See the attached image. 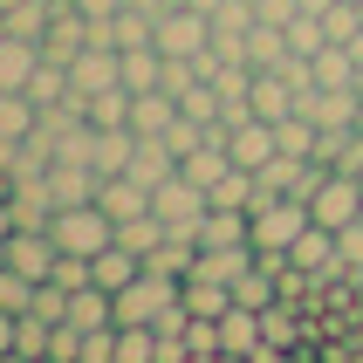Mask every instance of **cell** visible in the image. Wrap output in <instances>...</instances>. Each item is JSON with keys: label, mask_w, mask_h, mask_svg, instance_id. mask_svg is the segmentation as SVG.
Segmentation results:
<instances>
[{"label": "cell", "mask_w": 363, "mask_h": 363, "mask_svg": "<svg viewBox=\"0 0 363 363\" xmlns=\"http://www.w3.org/2000/svg\"><path fill=\"white\" fill-rule=\"evenodd\" d=\"M247 110L261 123H281L295 117V82L281 76V69H254V89H247Z\"/></svg>", "instance_id": "obj_9"}, {"label": "cell", "mask_w": 363, "mask_h": 363, "mask_svg": "<svg viewBox=\"0 0 363 363\" xmlns=\"http://www.w3.org/2000/svg\"><path fill=\"white\" fill-rule=\"evenodd\" d=\"M220 350L226 357H254V350H261V308H226L220 315Z\"/></svg>", "instance_id": "obj_17"}, {"label": "cell", "mask_w": 363, "mask_h": 363, "mask_svg": "<svg viewBox=\"0 0 363 363\" xmlns=\"http://www.w3.org/2000/svg\"><path fill=\"white\" fill-rule=\"evenodd\" d=\"M350 7H363V0H350Z\"/></svg>", "instance_id": "obj_39"}, {"label": "cell", "mask_w": 363, "mask_h": 363, "mask_svg": "<svg viewBox=\"0 0 363 363\" xmlns=\"http://www.w3.org/2000/svg\"><path fill=\"white\" fill-rule=\"evenodd\" d=\"M323 14H295V21H288V48H295V55H308V62H315V55H323Z\"/></svg>", "instance_id": "obj_25"}, {"label": "cell", "mask_w": 363, "mask_h": 363, "mask_svg": "<svg viewBox=\"0 0 363 363\" xmlns=\"http://www.w3.org/2000/svg\"><path fill=\"white\" fill-rule=\"evenodd\" d=\"M48 199H55V206H89V199H96V172L55 158V164H48Z\"/></svg>", "instance_id": "obj_15"}, {"label": "cell", "mask_w": 363, "mask_h": 363, "mask_svg": "<svg viewBox=\"0 0 363 363\" xmlns=\"http://www.w3.org/2000/svg\"><path fill=\"white\" fill-rule=\"evenodd\" d=\"M69 323H76L82 336H89V329H103V323H110V288H96V281L76 288V295H69Z\"/></svg>", "instance_id": "obj_21"}, {"label": "cell", "mask_w": 363, "mask_h": 363, "mask_svg": "<svg viewBox=\"0 0 363 363\" xmlns=\"http://www.w3.org/2000/svg\"><path fill=\"white\" fill-rule=\"evenodd\" d=\"M35 288L41 281H28V274H14V267H0V308H7V315H28V308H35Z\"/></svg>", "instance_id": "obj_26"}, {"label": "cell", "mask_w": 363, "mask_h": 363, "mask_svg": "<svg viewBox=\"0 0 363 363\" xmlns=\"http://www.w3.org/2000/svg\"><path fill=\"white\" fill-rule=\"evenodd\" d=\"M357 96H363V69H357Z\"/></svg>", "instance_id": "obj_38"}, {"label": "cell", "mask_w": 363, "mask_h": 363, "mask_svg": "<svg viewBox=\"0 0 363 363\" xmlns=\"http://www.w3.org/2000/svg\"><path fill=\"white\" fill-rule=\"evenodd\" d=\"M89 123H130V89H96V96H89Z\"/></svg>", "instance_id": "obj_28"}, {"label": "cell", "mask_w": 363, "mask_h": 363, "mask_svg": "<svg viewBox=\"0 0 363 363\" xmlns=\"http://www.w3.org/2000/svg\"><path fill=\"white\" fill-rule=\"evenodd\" d=\"M7 7H21V0H0V14H7Z\"/></svg>", "instance_id": "obj_37"}, {"label": "cell", "mask_w": 363, "mask_h": 363, "mask_svg": "<svg viewBox=\"0 0 363 363\" xmlns=\"http://www.w3.org/2000/svg\"><path fill=\"white\" fill-rule=\"evenodd\" d=\"M138 274H144V261L130 254V247H117V240L103 247V254H89V281H96V288H110V295H117V288H130Z\"/></svg>", "instance_id": "obj_16"}, {"label": "cell", "mask_w": 363, "mask_h": 363, "mask_svg": "<svg viewBox=\"0 0 363 363\" xmlns=\"http://www.w3.org/2000/svg\"><path fill=\"white\" fill-rule=\"evenodd\" d=\"M14 323H21V315H7V308H0V357L14 350Z\"/></svg>", "instance_id": "obj_34"}, {"label": "cell", "mask_w": 363, "mask_h": 363, "mask_svg": "<svg viewBox=\"0 0 363 363\" xmlns=\"http://www.w3.org/2000/svg\"><path fill=\"white\" fill-rule=\"evenodd\" d=\"M117 363H158V329H117Z\"/></svg>", "instance_id": "obj_27"}, {"label": "cell", "mask_w": 363, "mask_h": 363, "mask_svg": "<svg viewBox=\"0 0 363 363\" xmlns=\"http://www.w3.org/2000/svg\"><path fill=\"white\" fill-rule=\"evenodd\" d=\"M179 123V96L172 89H130V130L138 138H164Z\"/></svg>", "instance_id": "obj_11"}, {"label": "cell", "mask_w": 363, "mask_h": 363, "mask_svg": "<svg viewBox=\"0 0 363 363\" xmlns=\"http://www.w3.org/2000/svg\"><path fill=\"white\" fill-rule=\"evenodd\" d=\"M28 96H35L41 110H55V103L69 96V62H48V55H41V69H35V82H28Z\"/></svg>", "instance_id": "obj_24"}, {"label": "cell", "mask_w": 363, "mask_h": 363, "mask_svg": "<svg viewBox=\"0 0 363 363\" xmlns=\"http://www.w3.org/2000/svg\"><path fill=\"white\" fill-rule=\"evenodd\" d=\"M274 151H281V144H274V123H261V117H247V123L226 130V158L240 164V172H261Z\"/></svg>", "instance_id": "obj_8"}, {"label": "cell", "mask_w": 363, "mask_h": 363, "mask_svg": "<svg viewBox=\"0 0 363 363\" xmlns=\"http://www.w3.org/2000/svg\"><path fill=\"white\" fill-rule=\"evenodd\" d=\"M179 7H199V14H213V7H220V0H179Z\"/></svg>", "instance_id": "obj_35"}, {"label": "cell", "mask_w": 363, "mask_h": 363, "mask_svg": "<svg viewBox=\"0 0 363 363\" xmlns=\"http://www.w3.org/2000/svg\"><path fill=\"white\" fill-rule=\"evenodd\" d=\"M117 55H123V89H158V76H164L158 48H117Z\"/></svg>", "instance_id": "obj_22"}, {"label": "cell", "mask_w": 363, "mask_h": 363, "mask_svg": "<svg viewBox=\"0 0 363 363\" xmlns=\"http://www.w3.org/2000/svg\"><path fill=\"white\" fill-rule=\"evenodd\" d=\"M288 55H295V48H288V28L254 14V28H247V69H281Z\"/></svg>", "instance_id": "obj_14"}, {"label": "cell", "mask_w": 363, "mask_h": 363, "mask_svg": "<svg viewBox=\"0 0 363 363\" xmlns=\"http://www.w3.org/2000/svg\"><path fill=\"white\" fill-rule=\"evenodd\" d=\"M336 267H343V261H336V233L308 220L302 233H295V247H288V274L308 281V274H336Z\"/></svg>", "instance_id": "obj_7"}, {"label": "cell", "mask_w": 363, "mask_h": 363, "mask_svg": "<svg viewBox=\"0 0 363 363\" xmlns=\"http://www.w3.org/2000/svg\"><path fill=\"white\" fill-rule=\"evenodd\" d=\"M151 213H158L164 226L192 233V226H199V213H206V185H192L185 172H172V179H158V185H151ZM192 240H199V233H192Z\"/></svg>", "instance_id": "obj_4"}, {"label": "cell", "mask_w": 363, "mask_h": 363, "mask_svg": "<svg viewBox=\"0 0 363 363\" xmlns=\"http://www.w3.org/2000/svg\"><path fill=\"white\" fill-rule=\"evenodd\" d=\"M69 7H82V14H89V21H110V14H117V7H123V0H69Z\"/></svg>", "instance_id": "obj_33"}, {"label": "cell", "mask_w": 363, "mask_h": 363, "mask_svg": "<svg viewBox=\"0 0 363 363\" xmlns=\"http://www.w3.org/2000/svg\"><path fill=\"white\" fill-rule=\"evenodd\" d=\"M261 343H274V350L295 343V315H288V302H267L261 308Z\"/></svg>", "instance_id": "obj_29"}, {"label": "cell", "mask_w": 363, "mask_h": 363, "mask_svg": "<svg viewBox=\"0 0 363 363\" xmlns=\"http://www.w3.org/2000/svg\"><path fill=\"white\" fill-rule=\"evenodd\" d=\"M151 48H158V55H206V48H213V14L172 0L158 14V28H151Z\"/></svg>", "instance_id": "obj_3"}, {"label": "cell", "mask_w": 363, "mask_h": 363, "mask_svg": "<svg viewBox=\"0 0 363 363\" xmlns=\"http://www.w3.org/2000/svg\"><path fill=\"white\" fill-rule=\"evenodd\" d=\"M220 89H213V82H192V89H185L179 96V117H192V123H206V130H220Z\"/></svg>", "instance_id": "obj_23"}, {"label": "cell", "mask_w": 363, "mask_h": 363, "mask_svg": "<svg viewBox=\"0 0 363 363\" xmlns=\"http://www.w3.org/2000/svg\"><path fill=\"white\" fill-rule=\"evenodd\" d=\"M302 226H308V199H295V192L261 199V206H254V233H247V240H254V261L281 274V267H288V247H295Z\"/></svg>", "instance_id": "obj_1"}, {"label": "cell", "mask_w": 363, "mask_h": 363, "mask_svg": "<svg viewBox=\"0 0 363 363\" xmlns=\"http://www.w3.org/2000/svg\"><path fill=\"white\" fill-rule=\"evenodd\" d=\"M48 329H55V323L21 315V323H14V350H21V357H41V363H48Z\"/></svg>", "instance_id": "obj_30"}, {"label": "cell", "mask_w": 363, "mask_h": 363, "mask_svg": "<svg viewBox=\"0 0 363 363\" xmlns=\"http://www.w3.org/2000/svg\"><path fill=\"white\" fill-rule=\"evenodd\" d=\"M254 14H261V21H281V28H288V21L302 14V0H254Z\"/></svg>", "instance_id": "obj_32"}, {"label": "cell", "mask_w": 363, "mask_h": 363, "mask_svg": "<svg viewBox=\"0 0 363 363\" xmlns=\"http://www.w3.org/2000/svg\"><path fill=\"white\" fill-rule=\"evenodd\" d=\"M0 267H7V233H0Z\"/></svg>", "instance_id": "obj_36"}, {"label": "cell", "mask_w": 363, "mask_h": 363, "mask_svg": "<svg viewBox=\"0 0 363 363\" xmlns=\"http://www.w3.org/2000/svg\"><path fill=\"white\" fill-rule=\"evenodd\" d=\"M123 82V55L117 48H103V41H89V48H82L76 62H69V96H96V89H117Z\"/></svg>", "instance_id": "obj_6"}, {"label": "cell", "mask_w": 363, "mask_h": 363, "mask_svg": "<svg viewBox=\"0 0 363 363\" xmlns=\"http://www.w3.org/2000/svg\"><path fill=\"white\" fill-rule=\"evenodd\" d=\"M96 206L110 213V220H138V213H151V185H138L130 172H117V179H96Z\"/></svg>", "instance_id": "obj_12"}, {"label": "cell", "mask_w": 363, "mask_h": 363, "mask_svg": "<svg viewBox=\"0 0 363 363\" xmlns=\"http://www.w3.org/2000/svg\"><path fill=\"white\" fill-rule=\"evenodd\" d=\"M48 233H55V247H62V254H103V247L117 240V220H110L96 199H89V206H55Z\"/></svg>", "instance_id": "obj_2"}, {"label": "cell", "mask_w": 363, "mask_h": 363, "mask_svg": "<svg viewBox=\"0 0 363 363\" xmlns=\"http://www.w3.org/2000/svg\"><path fill=\"white\" fill-rule=\"evenodd\" d=\"M179 295H185V308H192V315H213V323L233 308V288H226V281H206V274H185Z\"/></svg>", "instance_id": "obj_19"}, {"label": "cell", "mask_w": 363, "mask_h": 363, "mask_svg": "<svg viewBox=\"0 0 363 363\" xmlns=\"http://www.w3.org/2000/svg\"><path fill=\"white\" fill-rule=\"evenodd\" d=\"M55 261H62V247H55V233H48V226H14V233H7V267H14V274L48 281V274H55Z\"/></svg>", "instance_id": "obj_5"}, {"label": "cell", "mask_w": 363, "mask_h": 363, "mask_svg": "<svg viewBox=\"0 0 363 363\" xmlns=\"http://www.w3.org/2000/svg\"><path fill=\"white\" fill-rule=\"evenodd\" d=\"M199 247H254L247 233H254V213H240V206H206L199 213Z\"/></svg>", "instance_id": "obj_10"}, {"label": "cell", "mask_w": 363, "mask_h": 363, "mask_svg": "<svg viewBox=\"0 0 363 363\" xmlns=\"http://www.w3.org/2000/svg\"><path fill=\"white\" fill-rule=\"evenodd\" d=\"M41 69V41L28 35H0V89H28Z\"/></svg>", "instance_id": "obj_13"}, {"label": "cell", "mask_w": 363, "mask_h": 363, "mask_svg": "<svg viewBox=\"0 0 363 363\" xmlns=\"http://www.w3.org/2000/svg\"><path fill=\"white\" fill-rule=\"evenodd\" d=\"M164 233H172V226H164L158 213H138V220H117V247H130L138 261H144V254H158V240H164Z\"/></svg>", "instance_id": "obj_20"}, {"label": "cell", "mask_w": 363, "mask_h": 363, "mask_svg": "<svg viewBox=\"0 0 363 363\" xmlns=\"http://www.w3.org/2000/svg\"><path fill=\"white\" fill-rule=\"evenodd\" d=\"M247 267H254V247H199V261H192V274H206V281H240Z\"/></svg>", "instance_id": "obj_18"}, {"label": "cell", "mask_w": 363, "mask_h": 363, "mask_svg": "<svg viewBox=\"0 0 363 363\" xmlns=\"http://www.w3.org/2000/svg\"><path fill=\"white\" fill-rule=\"evenodd\" d=\"M357 28H363V7H350V0H336L323 14V35L329 41H357Z\"/></svg>", "instance_id": "obj_31"}]
</instances>
